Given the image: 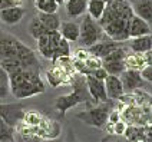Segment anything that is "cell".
<instances>
[{"label": "cell", "mask_w": 152, "mask_h": 142, "mask_svg": "<svg viewBox=\"0 0 152 142\" xmlns=\"http://www.w3.org/2000/svg\"><path fill=\"white\" fill-rule=\"evenodd\" d=\"M128 142H152L151 125H129L122 135Z\"/></svg>", "instance_id": "obj_9"}, {"label": "cell", "mask_w": 152, "mask_h": 142, "mask_svg": "<svg viewBox=\"0 0 152 142\" xmlns=\"http://www.w3.org/2000/svg\"><path fill=\"white\" fill-rule=\"evenodd\" d=\"M105 7H106V1L103 0H88L86 15H89L93 20H99L105 12Z\"/></svg>", "instance_id": "obj_20"}, {"label": "cell", "mask_w": 152, "mask_h": 142, "mask_svg": "<svg viewBox=\"0 0 152 142\" xmlns=\"http://www.w3.org/2000/svg\"><path fill=\"white\" fill-rule=\"evenodd\" d=\"M119 46H122V42H116V40H106V39H102L99 42H96L95 45L92 46H89V48H86L88 52L93 55V56H96V58H105L106 55H109L112 50L118 49Z\"/></svg>", "instance_id": "obj_13"}, {"label": "cell", "mask_w": 152, "mask_h": 142, "mask_svg": "<svg viewBox=\"0 0 152 142\" xmlns=\"http://www.w3.org/2000/svg\"><path fill=\"white\" fill-rule=\"evenodd\" d=\"M10 95V79L9 73L0 66V99H6Z\"/></svg>", "instance_id": "obj_26"}, {"label": "cell", "mask_w": 152, "mask_h": 142, "mask_svg": "<svg viewBox=\"0 0 152 142\" xmlns=\"http://www.w3.org/2000/svg\"><path fill=\"white\" fill-rule=\"evenodd\" d=\"M80 33H79V43L83 48H89L105 39L106 34L103 33V29L98 23V20H93L89 15H83V20L80 23Z\"/></svg>", "instance_id": "obj_6"}, {"label": "cell", "mask_w": 152, "mask_h": 142, "mask_svg": "<svg viewBox=\"0 0 152 142\" xmlns=\"http://www.w3.org/2000/svg\"><path fill=\"white\" fill-rule=\"evenodd\" d=\"M102 142H128L125 138H121V135H109V136H106V138H103Z\"/></svg>", "instance_id": "obj_28"}, {"label": "cell", "mask_w": 152, "mask_h": 142, "mask_svg": "<svg viewBox=\"0 0 152 142\" xmlns=\"http://www.w3.org/2000/svg\"><path fill=\"white\" fill-rule=\"evenodd\" d=\"M132 3L129 0H110L98 23L103 29V33L116 42L129 40V23L134 16Z\"/></svg>", "instance_id": "obj_2"}, {"label": "cell", "mask_w": 152, "mask_h": 142, "mask_svg": "<svg viewBox=\"0 0 152 142\" xmlns=\"http://www.w3.org/2000/svg\"><path fill=\"white\" fill-rule=\"evenodd\" d=\"M125 66H126V69H134V70L141 72L146 66L144 58H142V53H132V55L128 53L126 58H125Z\"/></svg>", "instance_id": "obj_23"}, {"label": "cell", "mask_w": 152, "mask_h": 142, "mask_svg": "<svg viewBox=\"0 0 152 142\" xmlns=\"http://www.w3.org/2000/svg\"><path fill=\"white\" fill-rule=\"evenodd\" d=\"M0 66L7 73L17 69L40 70V62L33 50L16 36L0 30Z\"/></svg>", "instance_id": "obj_1"}, {"label": "cell", "mask_w": 152, "mask_h": 142, "mask_svg": "<svg viewBox=\"0 0 152 142\" xmlns=\"http://www.w3.org/2000/svg\"><path fill=\"white\" fill-rule=\"evenodd\" d=\"M86 4H88V0H68V1H65L66 15L72 19L83 16L86 13Z\"/></svg>", "instance_id": "obj_19"}, {"label": "cell", "mask_w": 152, "mask_h": 142, "mask_svg": "<svg viewBox=\"0 0 152 142\" xmlns=\"http://www.w3.org/2000/svg\"><path fill=\"white\" fill-rule=\"evenodd\" d=\"M65 142H79V141L76 139L75 134H73V131H69V134H68V138H66V141H65Z\"/></svg>", "instance_id": "obj_30"}, {"label": "cell", "mask_w": 152, "mask_h": 142, "mask_svg": "<svg viewBox=\"0 0 152 142\" xmlns=\"http://www.w3.org/2000/svg\"><path fill=\"white\" fill-rule=\"evenodd\" d=\"M15 6H23V0H0V10Z\"/></svg>", "instance_id": "obj_27"}, {"label": "cell", "mask_w": 152, "mask_h": 142, "mask_svg": "<svg viewBox=\"0 0 152 142\" xmlns=\"http://www.w3.org/2000/svg\"><path fill=\"white\" fill-rule=\"evenodd\" d=\"M27 29H29V33H30V36H32L33 39H37V37H40L42 34L48 33V32H52V30H48V29L43 26V23L37 19V16L33 17V19L30 20Z\"/></svg>", "instance_id": "obj_25"}, {"label": "cell", "mask_w": 152, "mask_h": 142, "mask_svg": "<svg viewBox=\"0 0 152 142\" xmlns=\"http://www.w3.org/2000/svg\"><path fill=\"white\" fill-rule=\"evenodd\" d=\"M37 19L43 23V26L48 30H59L60 27V17L58 16V13H37Z\"/></svg>", "instance_id": "obj_21"}, {"label": "cell", "mask_w": 152, "mask_h": 142, "mask_svg": "<svg viewBox=\"0 0 152 142\" xmlns=\"http://www.w3.org/2000/svg\"><path fill=\"white\" fill-rule=\"evenodd\" d=\"M65 1H68V0H63V3H65Z\"/></svg>", "instance_id": "obj_33"}, {"label": "cell", "mask_w": 152, "mask_h": 142, "mask_svg": "<svg viewBox=\"0 0 152 142\" xmlns=\"http://www.w3.org/2000/svg\"><path fill=\"white\" fill-rule=\"evenodd\" d=\"M142 58H144L146 66H148V65H152V49L148 50V52H145V53H142Z\"/></svg>", "instance_id": "obj_29"}, {"label": "cell", "mask_w": 152, "mask_h": 142, "mask_svg": "<svg viewBox=\"0 0 152 142\" xmlns=\"http://www.w3.org/2000/svg\"><path fill=\"white\" fill-rule=\"evenodd\" d=\"M113 109H115V100L108 99L106 102H98V103L86 106L83 111L77 112L76 118L86 125L102 129L106 126L110 112Z\"/></svg>", "instance_id": "obj_5"}, {"label": "cell", "mask_w": 152, "mask_h": 142, "mask_svg": "<svg viewBox=\"0 0 152 142\" xmlns=\"http://www.w3.org/2000/svg\"><path fill=\"white\" fill-rule=\"evenodd\" d=\"M59 30H52L48 33L42 34L40 37L36 39L37 42V50L45 59H50V60H58L59 59V43H60Z\"/></svg>", "instance_id": "obj_7"}, {"label": "cell", "mask_w": 152, "mask_h": 142, "mask_svg": "<svg viewBox=\"0 0 152 142\" xmlns=\"http://www.w3.org/2000/svg\"><path fill=\"white\" fill-rule=\"evenodd\" d=\"M128 55V50L124 46H119L118 49L112 50L109 55L102 58V67L106 70L108 75L119 76L125 69V58Z\"/></svg>", "instance_id": "obj_8"}, {"label": "cell", "mask_w": 152, "mask_h": 142, "mask_svg": "<svg viewBox=\"0 0 152 142\" xmlns=\"http://www.w3.org/2000/svg\"><path fill=\"white\" fill-rule=\"evenodd\" d=\"M152 33V29L149 23L141 19L139 16L134 15L131 19V23H129V39L131 37H138V36H144V34H149Z\"/></svg>", "instance_id": "obj_15"}, {"label": "cell", "mask_w": 152, "mask_h": 142, "mask_svg": "<svg viewBox=\"0 0 152 142\" xmlns=\"http://www.w3.org/2000/svg\"><path fill=\"white\" fill-rule=\"evenodd\" d=\"M119 79L124 85V91H128V92H134L136 89H141L145 85V81L141 76V72L134 70V69H125L119 75Z\"/></svg>", "instance_id": "obj_10"}, {"label": "cell", "mask_w": 152, "mask_h": 142, "mask_svg": "<svg viewBox=\"0 0 152 142\" xmlns=\"http://www.w3.org/2000/svg\"><path fill=\"white\" fill-rule=\"evenodd\" d=\"M132 9L136 16L146 20L148 23L152 22V0H136L132 3Z\"/></svg>", "instance_id": "obj_18"}, {"label": "cell", "mask_w": 152, "mask_h": 142, "mask_svg": "<svg viewBox=\"0 0 152 142\" xmlns=\"http://www.w3.org/2000/svg\"><path fill=\"white\" fill-rule=\"evenodd\" d=\"M10 93L16 99H27L45 92V82L40 78V70L17 69L9 73Z\"/></svg>", "instance_id": "obj_3"}, {"label": "cell", "mask_w": 152, "mask_h": 142, "mask_svg": "<svg viewBox=\"0 0 152 142\" xmlns=\"http://www.w3.org/2000/svg\"><path fill=\"white\" fill-rule=\"evenodd\" d=\"M56 1H58V4H59V6L60 4H63V0H56Z\"/></svg>", "instance_id": "obj_31"}, {"label": "cell", "mask_w": 152, "mask_h": 142, "mask_svg": "<svg viewBox=\"0 0 152 142\" xmlns=\"http://www.w3.org/2000/svg\"><path fill=\"white\" fill-rule=\"evenodd\" d=\"M129 49L134 53H145L152 49V33L138 36V37H131L129 40Z\"/></svg>", "instance_id": "obj_16"}, {"label": "cell", "mask_w": 152, "mask_h": 142, "mask_svg": "<svg viewBox=\"0 0 152 142\" xmlns=\"http://www.w3.org/2000/svg\"><path fill=\"white\" fill-rule=\"evenodd\" d=\"M103 1H106V3H109V1H110V0H103Z\"/></svg>", "instance_id": "obj_32"}, {"label": "cell", "mask_w": 152, "mask_h": 142, "mask_svg": "<svg viewBox=\"0 0 152 142\" xmlns=\"http://www.w3.org/2000/svg\"><path fill=\"white\" fill-rule=\"evenodd\" d=\"M70 85H72V92L58 96L55 100V108L62 116H65L69 109L77 106L79 103H83L85 106L96 103L88 91L85 75H82V73L73 75L70 79Z\"/></svg>", "instance_id": "obj_4"}, {"label": "cell", "mask_w": 152, "mask_h": 142, "mask_svg": "<svg viewBox=\"0 0 152 142\" xmlns=\"http://www.w3.org/2000/svg\"><path fill=\"white\" fill-rule=\"evenodd\" d=\"M105 91H106V96L110 100H118L124 96V85L121 82L119 76L115 75H108L105 78Z\"/></svg>", "instance_id": "obj_14"}, {"label": "cell", "mask_w": 152, "mask_h": 142, "mask_svg": "<svg viewBox=\"0 0 152 142\" xmlns=\"http://www.w3.org/2000/svg\"><path fill=\"white\" fill-rule=\"evenodd\" d=\"M0 142H16V128L0 118Z\"/></svg>", "instance_id": "obj_22"}, {"label": "cell", "mask_w": 152, "mask_h": 142, "mask_svg": "<svg viewBox=\"0 0 152 142\" xmlns=\"http://www.w3.org/2000/svg\"><path fill=\"white\" fill-rule=\"evenodd\" d=\"M33 3L37 12L42 13H58L60 7L56 0H33Z\"/></svg>", "instance_id": "obj_24"}, {"label": "cell", "mask_w": 152, "mask_h": 142, "mask_svg": "<svg viewBox=\"0 0 152 142\" xmlns=\"http://www.w3.org/2000/svg\"><path fill=\"white\" fill-rule=\"evenodd\" d=\"M86 79V86L88 91L91 93V96L93 98V100L98 102H106L108 96H106V91H105V81L103 79H98L95 76L91 75H85Z\"/></svg>", "instance_id": "obj_11"}, {"label": "cell", "mask_w": 152, "mask_h": 142, "mask_svg": "<svg viewBox=\"0 0 152 142\" xmlns=\"http://www.w3.org/2000/svg\"><path fill=\"white\" fill-rule=\"evenodd\" d=\"M59 33L68 42H77L79 33H80V26L76 22H63V23H60Z\"/></svg>", "instance_id": "obj_17"}, {"label": "cell", "mask_w": 152, "mask_h": 142, "mask_svg": "<svg viewBox=\"0 0 152 142\" xmlns=\"http://www.w3.org/2000/svg\"><path fill=\"white\" fill-rule=\"evenodd\" d=\"M26 16V9L23 6H15L0 10V23L7 26H15L20 23Z\"/></svg>", "instance_id": "obj_12"}]
</instances>
